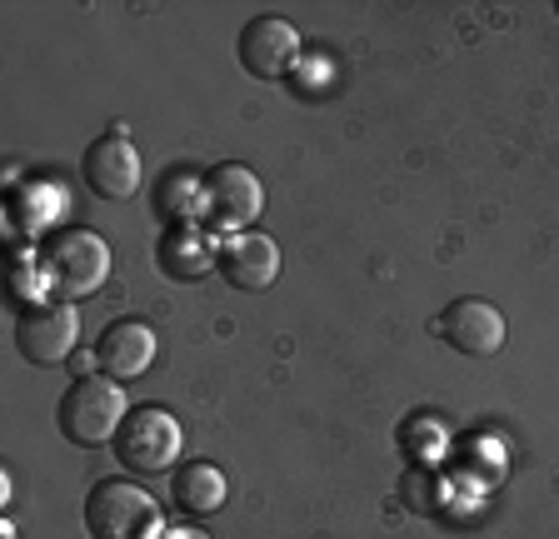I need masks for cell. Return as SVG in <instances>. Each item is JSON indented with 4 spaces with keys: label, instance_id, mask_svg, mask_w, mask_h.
I'll return each instance as SVG.
<instances>
[{
    "label": "cell",
    "instance_id": "cell-2",
    "mask_svg": "<svg viewBox=\"0 0 559 539\" xmlns=\"http://www.w3.org/2000/svg\"><path fill=\"white\" fill-rule=\"evenodd\" d=\"M40 270H46V290L56 300H85L95 295L105 280H110V245H105L95 230H81V225H70V230L50 235L46 245H40Z\"/></svg>",
    "mask_w": 559,
    "mask_h": 539
},
{
    "label": "cell",
    "instance_id": "cell-15",
    "mask_svg": "<svg viewBox=\"0 0 559 539\" xmlns=\"http://www.w3.org/2000/svg\"><path fill=\"white\" fill-rule=\"evenodd\" d=\"M400 445L409 450V455L419 459V465H435V459L444 455V430L435 415H419V420H409L405 430H400Z\"/></svg>",
    "mask_w": 559,
    "mask_h": 539
},
{
    "label": "cell",
    "instance_id": "cell-7",
    "mask_svg": "<svg viewBox=\"0 0 559 539\" xmlns=\"http://www.w3.org/2000/svg\"><path fill=\"white\" fill-rule=\"evenodd\" d=\"M81 176H85V190L100 200H130L145 180V165H140V151L130 141L126 125H110L100 141L85 145L81 155Z\"/></svg>",
    "mask_w": 559,
    "mask_h": 539
},
{
    "label": "cell",
    "instance_id": "cell-17",
    "mask_svg": "<svg viewBox=\"0 0 559 539\" xmlns=\"http://www.w3.org/2000/svg\"><path fill=\"white\" fill-rule=\"evenodd\" d=\"M155 539H210V535L205 529H195V525H165Z\"/></svg>",
    "mask_w": 559,
    "mask_h": 539
},
{
    "label": "cell",
    "instance_id": "cell-4",
    "mask_svg": "<svg viewBox=\"0 0 559 539\" xmlns=\"http://www.w3.org/2000/svg\"><path fill=\"white\" fill-rule=\"evenodd\" d=\"M180 450H186V430L165 405H130L126 424L116 434V459L135 475H165L180 469Z\"/></svg>",
    "mask_w": 559,
    "mask_h": 539
},
{
    "label": "cell",
    "instance_id": "cell-14",
    "mask_svg": "<svg viewBox=\"0 0 559 539\" xmlns=\"http://www.w3.org/2000/svg\"><path fill=\"white\" fill-rule=\"evenodd\" d=\"M205 176H195V170H175V176L160 180V190H155V211L165 215V220L175 225H195L205 220Z\"/></svg>",
    "mask_w": 559,
    "mask_h": 539
},
{
    "label": "cell",
    "instance_id": "cell-3",
    "mask_svg": "<svg viewBox=\"0 0 559 539\" xmlns=\"http://www.w3.org/2000/svg\"><path fill=\"white\" fill-rule=\"evenodd\" d=\"M85 529L91 539H155L165 529V510L145 484L100 480L85 494Z\"/></svg>",
    "mask_w": 559,
    "mask_h": 539
},
{
    "label": "cell",
    "instance_id": "cell-1",
    "mask_svg": "<svg viewBox=\"0 0 559 539\" xmlns=\"http://www.w3.org/2000/svg\"><path fill=\"white\" fill-rule=\"evenodd\" d=\"M130 405H126V385L110 375H75V385L60 395V434L70 445L81 450H100V445H116L120 424H126Z\"/></svg>",
    "mask_w": 559,
    "mask_h": 539
},
{
    "label": "cell",
    "instance_id": "cell-5",
    "mask_svg": "<svg viewBox=\"0 0 559 539\" xmlns=\"http://www.w3.org/2000/svg\"><path fill=\"white\" fill-rule=\"evenodd\" d=\"M205 220L215 235H240V230H255V220L265 215V185L250 165H215L205 176Z\"/></svg>",
    "mask_w": 559,
    "mask_h": 539
},
{
    "label": "cell",
    "instance_id": "cell-12",
    "mask_svg": "<svg viewBox=\"0 0 559 539\" xmlns=\"http://www.w3.org/2000/svg\"><path fill=\"white\" fill-rule=\"evenodd\" d=\"M160 270L180 285L205 280L210 270H221V245H215V230H200V225H175L170 235H160V250H155Z\"/></svg>",
    "mask_w": 559,
    "mask_h": 539
},
{
    "label": "cell",
    "instance_id": "cell-8",
    "mask_svg": "<svg viewBox=\"0 0 559 539\" xmlns=\"http://www.w3.org/2000/svg\"><path fill=\"white\" fill-rule=\"evenodd\" d=\"M240 65L255 81H290L295 65H300V31H295L285 15H255V21L240 31Z\"/></svg>",
    "mask_w": 559,
    "mask_h": 539
},
{
    "label": "cell",
    "instance_id": "cell-9",
    "mask_svg": "<svg viewBox=\"0 0 559 539\" xmlns=\"http://www.w3.org/2000/svg\"><path fill=\"white\" fill-rule=\"evenodd\" d=\"M435 330L444 335V345L460 355H475V360H489V355L504 350V315L489 300H479V295H465V300H454L450 310H444L440 320H435Z\"/></svg>",
    "mask_w": 559,
    "mask_h": 539
},
{
    "label": "cell",
    "instance_id": "cell-18",
    "mask_svg": "<svg viewBox=\"0 0 559 539\" xmlns=\"http://www.w3.org/2000/svg\"><path fill=\"white\" fill-rule=\"evenodd\" d=\"M0 539H21V535H15V525H11V519H5V525H0Z\"/></svg>",
    "mask_w": 559,
    "mask_h": 539
},
{
    "label": "cell",
    "instance_id": "cell-6",
    "mask_svg": "<svg viewBox=\"0 0 559 539\" xmlns=\"http://www.w3.org/2000/svg\"><path fill=\"white\" fill-rule=\"evenodd\" d=\"M81 340V310L70 300H35L15 320V350L31 364H60L75 355Z\"/></svg>",
    "mask_w": 559,
    "mask_h": 539
},
{
    "label": "cell",
    "instance_id": "cell-10",
    "mask_svg": "<svg viewBox=\"0 0 559 539\" xmlns=\"http://www.w3.org/2000/svg\"><path fill=\"white\" fill-rule=\"evenodd\" d=\"M221 275L230 290L260 295L280 280V245L265 230H240L221 240Z\"/></svg>",
    "mask_w": 559,
    "mask_h": 539
},
{
    "label": "cell",
    "instance_id": "cell-19",
    "mask_svg": "<svg viewBox=\"0 0 559 539\" xmlns=\"http://www.w3.org/2000/svg\"><path fill=\"white\" fill-rule=\"evenodd\" d=\"M555 11H559V0H555Z\"/></svg>",
    "mask_w": 559,
    "mask_h": 539
},
{
    "label": "cell",
    "instance_id": "cell-16",
    "mask_svg": "<svg viewBox=\"0 0 559 539\" xmlns=\"http://www.w3.org/2000/svg\"><path fill=\"white\" fill-rule=\"evenodd\" d=\"M330 75H335V65H330V56H300V65H295L290 85L300 95H314L320 85H330Z\"/></svg>",
    "mask_w": 559,
    "mask_h": 539
},
{
    "label": "cell",
    "instance_id": "cell-11",
    "mask_svg": "<svg viewBox=\"0 0 559 539\" xmlns=\"http://www.w3.org/2000/svg\"><path fill=\"white\" fill-rule=\"evenodd\" d=\"M95 355H100V375L130 385V380H140L155 364L160 335H155V325H145V320H116V325H105Z\"/></svg>",
    "mask_w": 559,
    "mask_h": 539
},
{
    "label": "cell",
    "instance_id": "cell-13",
    "mask_svg": "<svg viewBox=\"0 0 559 539\" xmlns=\"http://www.w3.org/2000/svg\"><path fill=\"white\" fill-rule=\"evenodd\" d=\"M225 500H230V484H225V475L210 459H190V465H180L170 475V504L175 510H186V515H215V510H225Z\"/></svg>",
    "mask_w": 559,
    "mask_h": 539
}]
</instances>
